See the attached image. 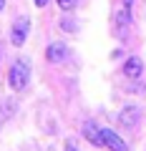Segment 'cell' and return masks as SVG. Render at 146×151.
Returning a JSON list of instances; mask_svg holds the SVG:
<instances>
[{
	"label": "cell",
	"instance_id": "cell-1",
	"mask_svg": "<svg viewBox=\"0 0 146 151\" xmlns=\"http://www.w3.org/2000/svg\"><path fill=\"white\" fill-rule=\"evenodd\" d=\"M28 81H30V68H28V60H15L8 70V86L13 91H25Z\"/></svg>",
	"mask_w": 146,
	"mask_h": 151
},
{
	"label": "cell",
	"instance_id": "cell-2",
	"mask_svg": "<svg viewBox=\"0 0 146 151\" xmlns=\"http://www.w3.org/2000/svg\"><path fill=\"white\" fill-rule=\"evenodd\" d=\"M28 30H30V20H28V15H20L10 28V43L13 45H23L25 38H28Z\"/></svg>",
	"mask_w": 146,
	"mask_h": 151
},
{
	"label": "cell",
	"instance_id": "cell-3",
	"mask_svg": "<svg viewBox=\"0 0 146 151\" xmlns=\"http://www.w3.org/2000/svg\"><path fill=\"white\" fill-rule=\"evenodd\" d=\"M139 119H141V108L136 106V103H129V106L119 113V124L124 126V129H134V126L139 124Z\"/></svg>",
	"mask_w": 146,
	"mask_h": 151
},
{
	"label": "cell",
	"instance_id": "cell-4",
	"mask_svg": "<svg viewBox=\"0 0 146 151\" xmlns=\"http://www.w3.org/2000/svg\"><path fill=\"white\" fill-rule=\"evenodd\" d=\"M101 136H103V146L108 151H129V144L119 134H114L111 129H101Z\"/></svg>",
	"mask_w": 146,
	"mask_h": 151
},
{
	"label": "cell",
	"instance_id": "cell-5",
	"mask_svg": "<svg viewBox=\"0 0 146 151\" xmlns=\"http://www.w3.org/2000/svg\"><path fill=\"white\" fill-rule=\"evenodd\" d=\"M45 58H48V63H63L68 58V45L65 43H50L45 48Z\"/></svg>",
	"mask_w": 146,
	"mask_h": 151
},
{
	"label": "cell",
	"instance_id": "cell-6",
	"mask_svg": "<svg viewBox=\"0 0 146 151\" xmlns=\"http://www.w3.org/2000/svg\"><path fill=\"white\" fill-rule=\"evenodd\" d=\"M141 73H144V63H141L139 55L126 58V63H124V76H126V78H139Z\"/></svg>",
	"mask_w": 146,
	"mask_h": 151
},
{
	"label": "cell",
	"instance_id": "cell-7",
	"mask_svg": "<svg viewBox=\"0 0 146 151\" xmlns=\"http://www.w3.org/2000/svg\"><path fill=\"white\" fill-rule=\"evenodd\" d=\"M83 136H86V139L91 141L93 146H103V136H101V129H98L96 124H91V121H86V124H83Z\"/></svg>",
	"mask_w": 146,
	"mask_h": 151
},
{
	"label": "cell",
	"instance_id": "cell-8",
	"mask_svg": "<svg viewBox=\"0 0 146 151\" xmlns=\"http://www.w3.org/2000/svg\"><path fill=\"white\" fill-rule=\"evenodd\" d=\"M131 23V13L129 8H124V10L116 13V35H126V28H129Z\"/></svg>",
	"mask_w": 146,
	"mask_h": 151
},
{
	"label": "cell",
	"instance_id": "cell-9",
	"mask_svg": "<svg viewBox=\"0 0 146 151\" xmlns=\"http://www.w3.org/2000/svg\"><path fill=\"white\" fill-rule=\"evenodd\" d=\"M60 28H63V30H68V33H73V30H78V23L70 20V18H63V20H60Z\"/></svg>",
	"mask_w": 146,
	"mask_h": 151
},
{
	"label": "cell",
	"instance_id": "cell-10",
	"mask_svg": "<svg viewBox=\"0 0 146 151\" xmlns=\"http://www.w3.org/2000/svg\"><path fill=\"white\" fill-rule=\"evenodd\" d=\"M58 5H60V10H73L76 8V0H58Z\"/></svg>",
	"mask_w": 146,
	"mask_h": 151
},
{
	"label": "cell",
	"instance_id": "cell-11",
	"mask_svg": "<svg viewBox=\"0 0 146 151\" xmlns=\"http://www.w3.org/2000/svg\"><path fill=\"white\" fill-rule=\"evenodd\" d=\"M65 151H78V146H76V141H73V139L65 141Z\"/></svg>",
	"mask_w": 146,
	"mask_h": 151
},
{
	"label": "cell",
	"instance_id": "cell-12",
	"mask_svg": "<svg viewBox=\"0 0 146 151\" xmlns=\"http://www.w3.org/2000/svg\"><path fill=\"white\" fill-rule=\"evenodd\" d=\"M45 3H48V0H35V5H38V8H45Z\"/></svg>",
	"mask_w": 146,
	"mask_h": 151
},
{
	"label": "cell",
	"instance_id": "cell-13",
	"mask_svg": "<svg viewBox=\"0 0 146 151\" xmlns=\"http://www.w3.org/2000/svg\"><path fill=\"white\" fill-rule=\"evenodd\" d=\"M131 5H134V0H124V8H129V10H131Z\"/></svg>",
	"mask_w": 146,
	"mask_h": 151
},
{
	"label": "cell",
	"instance_id": "cell-14",
	"mask_svg": "<svg viewBox=\"0 0 146 151\" xmlns=\"http://www.w3.org/2000/svg\"><path fill=\"white\" fill-rule=\"evenodd\" d=\"M3 8H5V0H0V10H3Z\"/></svg>",
	"mask_w": 146,
	"mask_h": 151
}]
</instances>
